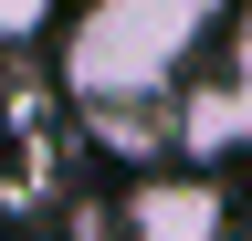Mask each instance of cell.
I'll return each instance as SVG.
<instances>
[{
	"label": "cell",
	"mask_w": 252,
	"mask_h": 241,
	"mask_svg": "<svg viewBox=\"0 0 252 241\" xmlns=\"http://www.w3.org/2000/svg\"><path fill=\"white\" fill-rule=\"evenodd\" d=\"M220 32H231L220 0H74L53 74L84 115H158Z\"/></svg>",
	"instance_id": "obj_1"
},
{
	"label": "cell",
	"mask_w": 252,
	"mask_h": 241,
	"mask_svg": "<svg viewBox=\"0 0 252 241\" xmlns=\"http://www.w3.org/2000/svg\"><path fill=\"white\" fill-rule=\"evenodd\" d=\"M116 231L126 241H231V199L210 168H147L116 199Z\"/></svg>",
	"instance_id": "obj_2"
},
{
	"label": "cell",
	"mask_w": 252,
	"mask_h": 241,
	"mask_svg": "<svg viewBox=\"0 0 252 241\" xmlns=\"http://www.w3.org/2000/svg\"><path fill=\"white\" fill-rule=\"evenodd\" d=\"M220 84H231V105H242V136H252V11L220 32Z\"/></svg>",
	"instance_id": "obj_3"
},
{
	"label": "cell",
	"mask_w": 252,
	"mask_h": 241,
	"mask_svg": "<svg viewBox=\"0 0 252 241\" xmlns=\"http://www.w3.org/2000/svg\"><path fill=\"white\" fill-rule=\"evenodd\" d=\"M42 11H53V0H0V42H32V32H42Z\"/></svg>",
	"instance_id": "obj_4"
}]
</instances>
